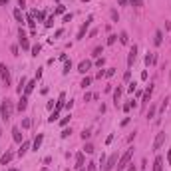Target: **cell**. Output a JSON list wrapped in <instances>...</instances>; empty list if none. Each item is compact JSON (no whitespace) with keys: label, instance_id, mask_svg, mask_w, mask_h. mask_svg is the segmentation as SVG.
<instances>
[{"label":"cell","instance_id":"6da1fadb","mask_svg":"<svg viewBox=\"0 0 171 171\" xmlns=\"http://www.w3.org/2000/svg\"><path fill=\"white\" fill-rule=\"evenodd\" d=\"M0 115H2L4 122H10L12 115H14V102L12 99H2V103H0Z\"/></svg>","mask_w":171,"mask_h":171},{"label":"cell","instance_id":"7a4b0ae2","mask_svg":"<svg viewBox=\"0 0 171 171\" xmlns=\"http://www.w3.org/2000/svg\"><path fill=\"white\" fill-rule=\"evenodd\" d=\"M131 155H133V147H129L126 149V153L123 155H119V159H118V171H123L129 165V159H131Z\"/></svg>","mask_w":171,"mask_h":171},{"label":"cell","instance_id":"3957f363","mask_svg":"<svg viewBox=\"0 0 171 171\" xmlns=\"http://www.w3.org/2000/svg\"><path fill=\"white\" fill-rule=\"evenodd\" d=\"M0 78H2L4 86H10V70L6 64H0Z\"/></svg>","mask_w":171,"mask_h":171},{"label":"cell","instance_id":"277c9868","mask_svg":"<svg viewBox=\"0 0 171 171\" xmlns=\"http://www.w3.org/2000/svg\"><path fill=\"white\" fill-rule=\"evenodd\" d=\"M118 159H119V155H118V153H111V155L107 157L106 165H103V171H111V169L115 167V163H118Z\"/></svg>","mask_w":171,"mask_h":171},{"label":"cell","instance_id":"5b68a950","mask_svg":"<svg viewBox=\"0 0 171 171\" xmlns=\"http://www.w3.org/2000/svg\"><path fill=\"white\" fill-rule=\"evenodd\" d=\"M163 143H165V131H159L155 135V139H153V151H157Z\"/></svg>","mask_w":171,"mask_h":171},{"label":"cell","instance_id":"8992f818","mask_svg":"<svg viewBox=\"0 0 171 171\" xmlns=\"http://www.w3.org/2000/svg\"><path fill=\"white\" fill-rule=\"evenodd\" d=\"M91 20H94V18H91V16H90V18H87L86 22H84V24H82V26H80V30H78V36H76L78 40H82V38H84V36H86V32H87V28H90Z\"/></svg>","mask_w":171,"mask_h":171},{"label":"cell","instance_id":"52a82bcc","mask_svg":"<svg viewBox=\"0 0 171 171\" xmlns=\"http://www.w3.org/2000/svg\"><path fill=\"white\" fill-rule=\"evenodd\" d=\"M135 58H137V46L133 44L131 48H129V54H127V66L131 68L133 66V62H135Z\"/></svg>","mask_w":171,"mask_h":171},{"label":"cell","instance_id":"ba28073f","mask_svg":"<svg viewBox=\"0 0 171 171\" xmlns=\"http://www.w3.org/2000/svg\"><path fill=\"white\" fill-rule=\"evenodd\" d=\"M151 94H153V86L149 84L147 90L143 91V95H141V106H145V103H149V99H151Z\"/></svg>","mask_w":171,"mask_h":171},{"label":"cell","instance_id":"9c48e42d","mask_svg":"<svg viewBox=\"0 0 171 171\" xmlns=\"http://www.w3.org/2000/svg\"><path fill=\"white\" fill-rule=\"evenodd\" d=\"M18 34H20V40H18L20 46H22L24 50H30V42H28V38H26V32H24L22 28H20V32H18Z\"/></svg>","mask_w":171,"mask_h":171},{"label":"cell","instance_id":"30bf717a","mask_svg":"<svg viewBox=\"0 0 171 171\" xmlns=\"http://www.w3.org/2000/svg\"><path fill=\"white\" fill-rule=\"evenodd\" d=\"M26 107H28V95H20V99H18V103H16V110H18V111H24V110H26Z\"/></svg>","mask_w":171,"mask_h":171},{"label":"cell","instance_id":"8fae6325","mask_svg":"<svg viewBox=\"0 0 171 171\" xmlns=\"http://www.w3.org/2000/svg\"><path fill=\"white\" fill-rule=\"evenodd\" d=\"M84 163H86V153L84 151L76 153V169H84Z\"/></svg>","mask_w":171,"mask_h":171},{"label":"cell","instance_id":"7c38bea8","mask_svg":"<svg viewBox=\"0 0 171 171\" xmlns=\"http://www.w3.org/2000/svg\"><path fill=\"white\" fill-rule=\"evenodd\" d=\"M90 68H91V62H90V60H84V62H80V66H78V72H80V74H86Z\"/></svg>","mask_w":171,"mask_h":171},{"label":"cell","instance_id":"4fadbf2b","mask_svg":"<svg viewBox=\"0 0 171 171\" xmlns=\"http://www.w3.org/2000/svg\"><path fill=\"white\" fill-rule=\"evenodd\" d=\"M42 141H44V135H42V133H38V135H36V139L32 141V149H34V151H38L40 145H42Z\"/></svg>","mask_w":171,"mask_h":171},{"label":"cell","instance_id":"5bb4252c","mask_svg":"<svg viewBox=\"0 0 171 171\" xmlns=\"http://www.w3.org/2000/svg\"><path fill=\"white\" fill-rule=\"evenodd\" d=\"M153 171H163V157L161 155H157L153 161Z\"/></svg>","mask_w":171,"mask_h":171},{"label":"cell","instance_id":"9a60e30c","mask_svg":"<svg viewBox=\"0 0 171 171\" xmlns=\"http://www.w3.org/2000/svg\"><path fill=\"white\" fill-rule=\"evenodd\" d=\"M28 149H30V141H22V143H20V149H18V155H20V157H24Z\"/></svg>","mask_w":171,"mask_h":171},{"label":"cell","instance_id":"2e32d148","mask_svg":"<svg viewBox=\"0 0 171 171\" xmlns=\"http://www.w3.org/2000/svg\"><path fill=\"white\" fill-rule=\"evenodd\" d=\"M153 44H155V46H161V44H163V32H161V30H155V36H153Z\"/></svg>","mask_w":171,"mask_h":171},{"label":"cell","instance_id":"e0dca14e","mask_svg":"<svg viewBox=\"0 0 171 171\" xmlns=\"http://www.w3.org/2000/svg\"><path fill=\"white\" fill-rule=\"evenodd\" d=\"M12 139H14L16 143H22V133H20V127L12 129Z\"/></svg>","mask_w":171,"mask_h":171},{"label":"cell","instance_id":"ac0fdd59","mask_svg":"<svg viewBox=\"0 0 171 171\" xmlns=\"http://www.w3.org/2000/svg\"><path fill=\"white\" fill-rule=\"evenodd\" d=\"M122 94H123V87L118 86V87L114 90V103H115V106H118V102H119V98H122Z\"/></svg>","mask_w":171,"mask_h":171},{"label":"cell","instance_id":"d6986e66","mask_svg":"<svg viewBox=\"0 0 171 171\" xmlns=\"http://www.w3.org/2000/svg\"><path fill=\"white\" fill-rule=\"evenodd\" d=\"M26 84H28V80H26V78L22 76V78H20V82H18V87H16V91H18L20 95L24 94V87H26Z\"/></svg>","mask_w":171,"mask_h":171},{"label":"cell","instance_id":"ffe728a7","mask_svg":"<svg viewBox=\"0 0 171 171\" xmlns=\"http://www.w3.org/2000/svg\"><path fill=\"white\" fill-rule=\"evenodd\" d=\"M64 106H66V94H60V98H58V102H56V110L60 111Z\"/></svg>","mask_w":171,"mask_h":171},{"label":"cell","instance_id":"44dd1931","mask_svg":"<svg viewBox=\"0 0 171 171\" xmlns=\"http://www.w3.org/2000/svg\"><path fill=\"white\" fill-rule=\"evenodd\" d=\"M34 86H36V82H34V80H32V82H28L26 87H24V95H30L32 91H34Z\"/></svg>","mask_w":171,"mask_h":171},{"label":"cell","instance_id":"7402d4cb","mask_svg":"<svg viewBox=\"0 0 171 171\" xmlns=\"http://www.w3.org/2000/svg\"><path fill=\"white\" fill-rule=\"evenodd\" d=\"M12 157H14V153H12V151H6V153L2 155V165L10 163V161H12Z\"/></svg>","mask_w":171,"mask_h":171},{"label":"cell","instance_id":"603a6c76","mask_svg":"<svg viewBox=\"0 0 171 171\" xmlns=\"http://www.w3.org/2000/svg\"><path fill=\"white\" fill-rule=\"evenodd\" d=\"M14 18L18 20L20 24H24V14H22V10H20V8H16V10H14Z\"/></svg>","mask_w":171,"mask_h":171},{"label":"cell","instance_id":"cb8c5ba5","mask_svg":"<svg viewBox=\"0 0 171 171\" xmlns=\"http://www.w3.org/2000/svg\"><path fill=\"white\" fill-rule=\"evenodd\" d=\"M119 42H122V44H127V42H129V36H127V32H126V30L119 32Z\"/></svg>","mask_w":171,"mask_h":171},{"label":"cell","instance_id":"d4e9b609","mask_svg":"<svg viewBox=\"0 0 171 171\" xmlns=\"http://www.w3.org/2000/svg\"><path fill=\"white\" fill-rule=\"evenodd\" d=\"M102 54H103V46H98V48H94V54H91V56L94 58H102Z\"/></svg>","mask_w":171,"mask_h":171},{"label":"cell","instance_id":"484cf974","mask_svg":"<svg viewBox=\"0 0 171 171\" xmlns=\"http://www.w3.org/2000/svg\"><path fill=\"white\" fill-rule=\"evenodd\" d=\"M145 64H147V66L155 64V54H147V56H145Z\"/></svg>","mask_w":171,"mask_h":171},{"label":"cell","instance_id":"4316f807","mask_svg":"<svg viewBox=\"0 0 171 171\" xmlns=\"http://www.w3.org/2000/svg\"><path fill=\"white\" fill-rule=\"evenodd\" d=\"M26 22H28V26L32 28V32H34V28H36V22H34V16L32 14H28V18H26Z\"/></svg>","mask_w":171,"mask_h":171},{"label":"cell","instance_id":"83f0119b","mask_svg":"<svg viewBox=\"0 0 171 171\" xmlns=\"http://www.w3.org/2000/svg\"><path fill=\"white\" fill-rule=\"evenodd\" d=\"M155 114H157L155 106H151V107H149V110H147V114H145V118H147V119H151V118H153V115H155Z\"/></svg>","mask_w":171,"mask_h":171},{"label":"cell","instance_id":"f1b7e54d","mask_svg":"<svg viewBox=\"0 0 171 171\" xmlns=\"http://www.w3.org/2000/svg\"><path fill=\"white\" fill-rule=\"evenodd\" d=\"M167 106H169V98H163V103H161V107H159V115L167 110Z\"/></svg>","mask_w":171,"mask_h":171},{"label":"cell","instance_id":"f546056e","mask_svg":"<svg viewBox=\"0 0 171 171\" xmlns=\"http://www.w3.org/2000/svg\"><path fill=\"white\" fill-rule=\"evenodd\" d=\"M58 114H60V111H58V110H54V111H52V114H50V118H48V122H50V123H54V122H56V119H58Z\"/></svg>","mask_w":171,"mask_h":171},{"label":"cell","instance_id":"4dcf8cb0","mask_svg":"<svg viewBox=\"0 0 171 171\" xmlns=\"http://www.w3.org/2000/svg\"><path fill=\"white\" fill-rule=\"evenodd\" d=\"M32 56H38V54H40V50H42V46H40V44H36V46H32Z\"/></svg>","mask_w":171,"mask_h":171},{"label":"cell","instance_id":"1f68e13d","mask_svg":"<svg viewBox=\"0 0 171 171\" xmlns=\"http://www.w3.org/2000/svg\"><path fill=\"white\" fill-rule=\"evenodd\" d=\"M90 84H91V78H90V76H86L84 80H82V84H80V86H82V87H84V90H86V87L90 86Z\"/></svg>","mask_w":171,"mask_h":171},{"label":"cell","instance_id":"d6a6232c","mask_svg":"<svg viewBox=\"0 0 171 171\" xmlns=\"http://www.w3.org/2000/svg\"><path fill=\"white\" fill-rule=\"evenodd\" d=\"M90 137H91V129H84V131H82V139H90Z\"/></svg>","mask_w":171,"mask_h":171},{"label":"cell","instance_id":"836d02e7","mask_svg":"<svg viewBox=\"0 0 171 171\" xmlns=\"http://www.w3.org/2000/svg\"><path fill=\"white\" fill-rule=\"evenodd\" d=\"M115 40H118V36H115V34H110V36H107V46H111V44H115Z\"/></svg>","mask_w":171,"mask_h":171},{"label":"cell","instance_id":"e575fe53","mask_svg":"<svg viewBox=\"0 0 171 171\" xmlns=\"http://www.w3.org/2000/svg\"><path fill=\"white\" fill-rule=\"evenodd\" d=\"M70 70H72V62H70V60H66V64H64V70H62V72H64V74H68Z\"/></svg>","mask_w":171,"mask_h":171},{"label":"cell","instance_id":"d590c367","mask_svg":"<svg viewBox=\"0 0 171 171\" xmlns=\"http://www.w3.org/2000/svg\"><path fill=\"white\" fill-rule=\"evenodd\" d=\"M64 12H66V6H64V4H58V8H56L54 14H64Z\"/></svg>","mask_w":171,"mask_h":171},{"label":"cell","instance_id":"8d00e7d4","mask_svg":"<svg viewBox=\"0 0 171 171\" xmlns=\"http://www.w3.org/2000/svg\"><path fill=\"white\" fill-rule=\"evenodd\" d=\"M133 106H137V103H135V102H127L126 106H123V111H129V110H131Z\"/></svg>","mask_w":171,"mask_h":171},{"label":"cell","instance_id":"74e56055","mask_svg":"<svg viewBox=\"0 0 171 171\" xmlns=\"http://www.w3.org/2000/svg\"><path fill=\"white\" fill-rule=\"evenodd\" d=\"M84 153H94V145H91V143H86V147H84Z\"/></svg>","mask_w":171,"mask_h":171},{"label":"cell","instance_id":"f35d334b","mask_svg":"<svg viewBox=\"0 0 171 171\" xmlns=\"http://www.w3.org/2000/svg\"><path fill=\"white\" fill-rule=\"evenodd\" d=\"M127 4H131V6L139 8V6H141V0H127Z\"/></svg>","mask_w":171,"mask_h":171},{"label":"cell","instance_id":"ab89813d","mask_svg":"<svg viewBox=\"0 0 171 171\" xmlns=\"http://www.w3.org/2000/svg\"><path fill=\"white\" fill-rule=\"evenodd\" d=\"M98 167H95V163L94 161H90V163H87V167H86V171H95Z\"/></svg>","mask_w":171,"mask_h":171},{"label":"cell","instance_id":"60d3db41","mask_svg":"<svg viewBox=\"0 0 171 171\" xmlns=\"http://www.w3.org/2000/svg\"><path fill=\"white\" fill-rule=\"evenodd\" d=\"M52 24H54V16H50V18H48V20H46V22H44V26H46V28H50V26H52Z\"/></svg>","mask_w":171,"mask_h":171},{"label":"cell","instance_id":"b9f144b4","mask_svg":"<svg viewBox=\"0 0 171 171\" xmlns=\"http://www.w3.org/2000/svg\"><path fill=\"white\" fill-rule=\"evenodd\" d=\"M22 127H24V129L30 127V119H28V118H24V119H22Z\"/></svg>","mask_w":171,"mask_h":171},{"label":"cell","instance_id":"7bdbcfd3","mask_svg":"<svg viewBox=\"0 0 171 171\" xmlns=\"http://www.w3.org/2000/svg\"><path fill=\"white\" fill-rule=\"evenodd\" d=\"M115 74V68H110V70H106V78H111Z\"/></svg>","mask_w":171,"mask_h":171},{"label":"cell","instance_id":"ee69618b","mask_svg":"<svg viewBox=\"0 0 171 171\" xmlns=\"http://www.w3.org/2000/svg\"><path fill=\"white\" fill-rule=\"evenodd\" d=\"M135 90H137V84H135V82H131V84H129V87H127V91H131V94H133Z\"/></svg>","mask_w":171,"mask_h":171},{"label":"cell","instance_id":"f6af8a7d","mask_svg":"<svg viewBox=\"0 0 171 171\" xmlns=\"http://www.w3.org/2000/svg\"><path fill=\"white\" fill-rule=\"evenodd\" d=\"M10 52L12 56H18V46H10Z\"/></svg>","mask_w":171,"mask_h":171},{"label":"cell","instance_id":"bcb514c9","mask_svg":"<svg viewBox=\"0 0 171 171\" xmlns=\"http://www.w3.org/2000/svg\"><path fill=\"white\" fill-rule=\"evenodd\" d=\"M95 64H98V66H99V68H102V66H103V64H106V58H103V56H102V58H98V62H95Z\"/></svg>","mask_w":171,"mask_h":171},{"label":"cell","instance_id":"7dc6e473","mask_svg":"<svg viewBox=\"0 0 171 171\" xmlns=\"http://www.w3.org/2000/svg\"><path fill=\"white\" fill-rule=\"evenodd\" d=\"M111 20H114V22H118V20H119V16H118V12H115V10H111Z\"/></svg>","mask_w":171,"mask_h":171},{"label":"cell","instance_id":"c3c4849f","mask_svg":"<svg viewBox=\"0 0 171 171\" xmlns=\"http://www.w3.org/2000/svg\"><path fill=\"white\" fill-rule=\"evenodd\" d=\"M70 118H72V115H66V118H64V119H62V122H60V123H62V126H68V122H70Z\"/></svg>","mask_w":171,"mask_h":171},{"label":"cell","instance_id":"681fc988","mask_svg":"<svg viewBox=\"0 0 171 171\" xmlns=\"http://www.w3.org/2000/svg\"><path fill=\"white\" fill-rule=\"evenodd\" d=\"M103 76H106V72H103V70H99V72L98 74H95V78H98V80H102V78Z\"/></svg>","mask_w":171,"mask_h":171},{"label":"cell","instance_id":"f907efd6","mask_svg":"<svg viewBox=\"0 0 171 171\" xmlns=\"http://www.w3.org/2000/svg\"><path fill=\"white\" fill-rule=\"evenodd\" d=\"M129 78H131V72H129V70H127V72L123 74V80H126V82H129Z\"/></svg>","mask_w":171,"mask_h":171},{"label":"cell","instance_id":"816d5d0a","mask_svg":"<svg viewBox=\"0 0 171 171\" xmlns=\"http://www.w3.org/2000/svg\"><path fill=\"white\" fill-rule=\"evenodd\" d=\"M70 133H72V129H64V131H62V137H68Z\"/></svg>","mask_w":171,"mask_h":171},{"label":"cell","instance_id":"f5cc1de1","mask_svg":"<svg viewBox=\"0 0 171 171\" xmlns=\"http://www.w3.org/2000/svg\"><path fill=\"white\" fill-rule=\"evenodd\" d=\"M64 22H72V14H64Z\"/></svg>","mask_w":171,"mask_h":171},{"label":"cell","instance_id":"db71d44e","mask_svg":"<svg viewBox=\"0 0 171 171\" xmlns=\"http://www.w3.org/2000/svg\"><path fill=\"white\" fill-rule=\"evenodd\" d=\"M62 34H64V30H62V28H60V30H56V32H54V36H56V38H60Z\"/></svg>","mask_w":171,"mask_h":171},{"label":"cell","instance_id":"11a10c76","mask_svg":"<svg viewBox=\"0 0 171 171\" xmlns=\"http://www.w3.org/2000/svg\"><path fill=\"white\" fill-rule=\"evenodd\" d=\"M119 2V6H127V0H118Z\"/></svg>","mask_w":171,"mask_h":171},{"label":"cell","instance_id":"9f6ffc18","mask_svg":"<svg viewBox=\"0 0 171 171\" xmlns=\"http://www.w3.org/2000/svg\"><path fill=\"white\" fill-rule=\"evenodd\" d=\"M18 4H20V6L24 8V6H26V0H18Z\"/></svg>","mask_w":171,"mask_h":171},{"label":"cell","instance_id":"6f0895ef","mask_svg":"<svg viewBox=\"0 0 171 171\" xmlns=\"http://www.w3.org/2000/svg\"><path fill=\"white\" fill-rule=\"evenodd\" d=\"M167 161H169V165H171V149L167 151Z\"/></svg>","mask_w":171,"mask_h":171},{"label":"cell","instance_id":"680465c9","mask_svg":"<svg viewBox=\"0 0 171 171\" xmlns=\"http://www.w3.org/2000/svg\"><path fill=\"white\" fill-rule=\"evenodd\" d=\"M127 171H137V169L133 167V165H127Z\"/></svg>","mask_w":171,"mask_h":171},{"label":"cell","instance_id":"91938a15","mask_svg":"<svg viewBox=\"0 0 171 171\" xmlns=\"http://www.w3.org/2000/svg\"><path fill=\"white\" fill-rule=\"evenodd\" d=\"M0 4H8V0H0Z\"/></svg>","mask_w":171,"mask_h":171},{"label":"cell","instance_id":"94428289","mask_svg":"<svg viewBox=\"0 0 171 171\" xmlns=\"http://www.w3.org/2000/svg\"><path fill=\"white\" fill-rule=\"evenodd\" d=\"M8 171H18V169H14V167H12V169H8Z\"/></svg>","mask_w":171,"mask_h":171},{"label":"cell","instance_id":"6125c7cd","mask_svg":"<svg viewBox=\"0 0 171 171\" xmlns=\"http://www.w3.org/2000/svg\"><path fill=\"white\" fill-rule=\"evenodd\" d=\"M0 135H2V127H0Z\"/></svg>","mask_w":171,"mask_h":171},{"label":"cell","instance_id":"be15d7a7","mask_svg":"<svg viewBox=\"0 0 171 171\" xmlns=\"http://www.w3.org/2000/svg\"><path fill=\"white\" fill-rule=\"evenodd\" d=\"M80 171H82V169H80Z\"/></svg>","mask_w":171,"mask_h":171}]
</instances>
